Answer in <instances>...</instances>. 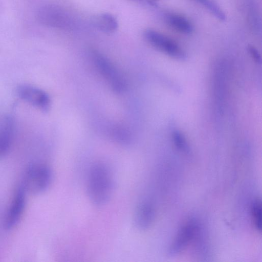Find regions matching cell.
I'll use <instances>...</instances> for the list:
<instances>
[{
  "mask_svg": "<svg viewBox=\"0 0 262 262\" xmlns=\"http://www.w3.org/2000/svg\"><path fill=\"white\" fill-rule=\"evenodd\" d=\"M94 23L98 29L106 33H114L118 28V23L116 18L108 13L97 15L94 19Z\"/></svg>",
  "mask_w": 262,
  "mask_h": 262,
  "instance_id": "11",
  "label": "cell"
},
{
  "mask_svg": "<svg viewBox=\"0 0 262 262\" xmlns=\"http://www.w3.org/2000/svg\"><path fill=\"white\" fill-rule=\"evenodd\" d=\"M64 12L54 6H45L41 8L38 17L43 23L54 27L63 28L68 25V21Z\"/></svg>",
  "mask_w": 262,
  "mask_h": 262,
  "instance_id": "10",
  "label": "cell"
},
{
  "mask_svg": "<svg viewBox=\"0 0 262 262\" xmlns=\"http://www.w3.org/2000/svg\"><path fill=\"white\" fill-rule=\"evenodd\" d=\"M155 218L153 205L148 201L140 203L134 215V223L137 228L144 230L150 227Z\"/></svg>",
  "mask_w": 262,
  "mask_h": 262,
  "instance_id": "8",
  "label": "cell"
},
{
  "mask_svg": "<svg viewBox=\"0 0 262 262\" xmlns=\"http://www.w3.org/2000/svg\"><path fill=\"white\" fill-rule=\"evenodd\" d=\"M115 187L111 169L103 163H96L90 168L86 183L88 196L97 206L103 205L112 196Z\"/></svg>",
  "mask_w": 262,
  "mask_h": 262,
  "instance_id": "1",
  "label": "cell"
},
{
  "mask_svg": "<svg viewBox=\"0 0 262 262\" xmlns=\"http://www.w3.org/2000/svg\"><path fill=\"white\" fill-rule=\"evenodd\" d=\"M166 23L174 30L184 33L192 32L193 27L191 23L185 17L176 13H168L165 15Z\"/></svg>",
  "mask_w": 262,
  "mask_h": 262,
  "instance_id": "12",
  "label": "cell"
},
{
  "mask_svg": "<svg viewBox=\"0 0 262 262\" xmlns=\"http://www.w3.org/2000/svg\"><path fill=\"white\" fill-rule=\"evenodd\" d=\"M144 35L146 41L156 49L178 59L185 58L186 55L179 45L164 34L148 29L145 31Z\"/></svg>",
  "mask_w": 262,
  "mask_h": 262,
  "instance_id": "4",
  "label": "cell"
},
{
  "mask_svg": "<svg viewBox=\"0 0 262 262\" xmlns=\"http://www.w3.org/2000/svg\"><path fill=\"white\" fill-rule=\"evenodd\" d=\"M53 180V172L45 164L30 165L26 170L20 185L27 193L38 194L46 191Z\"/></svg>",
  "mask_w": 262,
  "mask_h": 262,
  "instance_id": "2",
  "label": "cell"
},
{
  "mask_svg": "<svg viewBox=\"0 0 262 262\" xmlns=\"http://www.w3.org/2000/svg\"><path fill=\"white\" fill-rule=\"evenodd\" d=\"M173 142L176 146L180 150L186 151L188 146L183 135L179 131L176 130L173 133Z\"/></svg>",
  "mask_w": 262,
  "mask_h": 262,
  "instance_id": "15",
  "label": "cell"
},
{
  "mask_svg": "<svg viewBox=\"0 0 262 262\" xmlns=\"http://www.w3.org/2000/svg\"><path fill=\"white\" fill-rule=\"evenodd\" d=\"M26 194V190L20 184L14 193L4 216L3 226L5 229H13L20 221L25 208Z\"/></svg>",
  "mask_w": 262,
  "mask_h": 262,
  "instance_id": "5",
  "label": "cell"
},
{
  "mask_svg": "<svg viewBox=\"0 0 262 262\" xmlns=\"http://www.w3.org/2000/svg\"><path fill=\"white\" fill-rule=\"evenodd\" d=\"M93 59L99 72L113 90L119 93L123 92L126 88L125 80L112 63L105 56L98 53L94 54Z\"/></svg>",
  "mask_w": 262,
  "mask_h": 262,
  "instance_id": "3",
  "label": "cell"
},
{
  "mask_svg": "<svg viewBox=\"0 0 262 262\" xmlns=\"http://www.w3.org/2000/svg\"><path fill=\"white\" fill-rule=\"evenodd\" d=\"M134 1H142V0H134Z\"/></svg>",
  "mask_w": 262,
  "mask_h": 262,
  "instance_id": "17",
  "label": "cell"
},
{
  "mask_svg": "<svg viewBox=\"0 0 262 262\" xmlns=\"http://www.w3.org/2000/svg\"><path fill=\"white\" fill-rule=\"evenodd\" d=\"M200 231V226L195 220H190L185 223L169 248V255L174 256L181 253L196 237Z\"/></svg>",
  "mask_w": 262,
  "mask_h": 262,
  "instance_id": "6",
  "label": "cell"
},
{
  "mask_svg": "<svg viewBox=\"0 0 262 262\" xmlns=\"http://www.w3.org/2000/svg\"><path fill=\"white\" fill-rule=\"evenodd\" d=\"M18 96L33 106L47 111L50 107V100L42 90L29 85H20L16 89Z\"/></svg>",
  "mask_w": 262,
  "mask_h": 262,
  "instance_id": "7",
  "label": "cell"
},
{
  "mask_svg": "<svg viewBox=\"0 0 262 262\" xmlns=\"http://www.w3.org/2000/svg\"><path fill=\"white\" fill-rule=\"evenodd\" d=\"M248 50L252 57L253 59H254L255 60H256L257 62H260V55L256 49H255L253 47L249 46L248 47Z\"/></svg>",
  "mask_w": 262,
  "mask_h": 262,
  "instance_id": "16",
  "label": "cell"
},
{
  "mask_svg": "<svg viewBox=\"0 0 262 262\" xmlns=\"http://www.w3.org/2000/svg\"><path fill=\"white\" fill-rule=\"evenodd\" d=\"M208 9L212 14L221 20H224L226 15L221 8L212 0H195Z\"/></svg>",
  "mask_w": 262,
  "mask_h": 262,
  "instance_id": "13",
  "label": "cell"
},
{
  "mask_svg": "<svg viewBox=\"0 0 262 262\" xmlns=\"http://www.w3.org/2000/svg\"><path fill=\"white\" fill-rule=\"evenodd\" d=\"M14 122L10 116H5L0 121V159L9 152L13 141Z\"/></svg>",
  "mask_w": 262,
  "mask_h": 262,
  "instance_id": "9",
  "label": "cell"
},
{
  "mask_svg": "<svg viewBox=\"0 0 262 262\" xmlns=\"http://www.w3.org/2000/svg\"><path fill=\"white\" fill-rule=\"evenodd\" d=\"M251 214L255 228L261 230V206L260 200H255L251 205Z\"/></svg>",
  "mask_w": 262,
  "mask_h": 262,
  "instance_id": "14",
  "label": "cell"
}]
</instances>
